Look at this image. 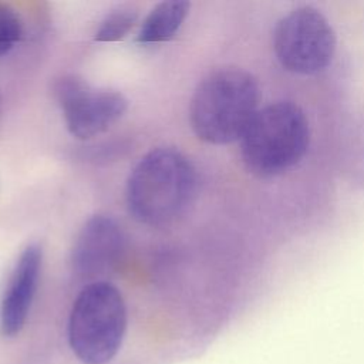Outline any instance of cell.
I'll list each match as a JSON object with an SVG mask.
<instances>
[{
	"instance_id": "1",
	"label": "cell",
	"mask_w": 364,
	"mask_h": 364,
	"mask_svg": "<svg viewBox=\"0 0 364 364\" xmlns=\"http://www.w3.org/2000/svg\"><path fill=\"white\" fill-rule=\"evenodd\" d=\"M195 191L196 172L186 156L172 148H156L132 169L125 199L134 219L161 226L183 213Z\"/></svg>"
},
{
	"instance_id": "2",
	"label": "cell",
	"mask_w": 364,
	"mask_h": 364,
	"mask_svg": "<svg viewBox=\"0 0 364 364\" xmlns=\"http://www.w3.org/2000/svg\"><path fill=\"white\" fill-rule=\"evenodd\" d=\"M259 87L253 75L225 68L208 75L195 90L189 117L196 136L223 145L239 141L259 111Z\"/></svg>"
},
{
	"instance_id": "3",
	"label": "cell",
	"mask_w": 364,
	"mask_h": 364,
	"mask_svg": "<svg viewBox=\"0 0 364 364\" xmlns=\"http://www.w3.org/2000/svg\"><path fill=\"white\" fill-rule=\"evenodd\" d=\"M239 141L246 168L256 176L270 178L303 158L310 141V127L299 105L273 102L256 112Z\"/></svg>"
},
{
	"instance_id": "4",
	"label": "cell",
	"mask_w": 364,
	"mask_h": 364,
	"mask_svg": "<svg viewBox=\"0 0 364 364\" xmlns=\"http://www.w3.org/2000/svg\"><path fill=\"white\" fill-rule=\"evenodd\" d=\"M127 328V309L117 287L97 280L77 296L68 318V343L85 364H105L118 353Z\"/></svg>"
},
{
	"instance_id": "5",
	"label": "cell",
	"mask_w": 364,
	"mask_h": 364,
	"mask_svg": "<svg viewBox=\"0 0 364 364\" xmlns=\"http://www.w3.org/2000/svg\"><path fill=\"white\" fill-rule=\"evenodd\" d=\"M273 48L280 64L297 74L324 70L333 58L336 36L327 18L303 6L283 16L273 31Z\"/></svg>"
},
{
	"instance_id": "6",
	"label": "cell",
	"mask_w": 364,
	"mask_h": 364,
	"mask_svg": "<svg viewBox=\"0 0 364 364\" xmlns=\"http://www.w3.org/2000/svg\"><path fill=\"white\" fill-rule=\"evenodd\" d=\"M53 92L70 134L78 139H90L107 131L127 109V98L121 92L92 88L73 74L60 77Z\"/></svg>"
},
{
	"instance_id": "7",
	"label": "cell",
	"mask_w": 364,
	"mask_h": 364,
	"mask_svg": "<svg viewBox=\"0 0 364 364\" xmlns=\"http://www.w3.org/2000/svg\"><path fill=\"white\" fill-rule=\"evenodd\" d=\"M124 252L125 235L117 220L95 215L84 223L74 242L71 264L78 276L94 279L117 267Z\"/></svg>"
},
{
	"instance_id": "8",
	"label": "cell",
	"mask_w": 364,
	"mask_h": 364,
	"mask_svg": "<svg viewBox=\"0 0 364 364\" xmlns=\"http://www.w3.org/2000/svg\"><path fill=\"white\" fill-rule=\"evenodd\" d=\"M43 252L37 243L27 245L20 253L0 301V333L14 337L23 328L41 273Z\"/></svg>"
},
{
	"instance_id": "9",
	"label": "cell",
	"mask_w": 364,
	"mask_h": 364,
	"mask_svg": "<svg viewBox=\"0 0 364 364\" xmlns=\"http://www.w3.org/2000/svg\"><path fill=\"white\" fill-rule=\"evenodd\" d=\"M188 11L189 3L183 0H169L156 4L142 21L136 41L141 44L168 41L182 26Z\"/></svg>"
},
{
	"instance_id": "10",
	"label": "cell",
	"mask_w": 364,
	"mask_h": 364,
	"mask_svg": "<svg viewBox=\"0 0 364 364\" xmlns=\"http://www.w3.org/2000/svg\"><path fill=\"white\" fill-rule=\"evenodd\" d=\"M136 11L128 7H121L109 14L101 21L100 27L95 31L94 38L102 43L119 41L122 40L135 26L136 21Z\"/></svg>"
},
{
	"instance_id": "11",
	"label": "cell",
	"mask_w": 364,
	"mask_h": 364,
	"mask_svg": "<svg viewBox=\"0 0 364 364\" xmlns=\"http://www.w3.org/2000/svg\"><path fill=\"white\" fill-rule=\"evenodd\" d=\"M23 34V24L16 10L0 3V57L7 54L18 43Z\"/></svg>"
},
{
	"instance_id": "12",
	"label": "cell",
	"mask_w": 364,
	"mask_h": 364,
	"mask_svg": "<svg viewBox=\"0 0 364 364\" xmlns=\"http://www.w3.org/2000/svg\"><path fill=\"white\" fill-rule=\"evenodd\" d=\"M0 111H1V100H0Z\"/></svg>"
}]
</instances>
